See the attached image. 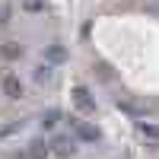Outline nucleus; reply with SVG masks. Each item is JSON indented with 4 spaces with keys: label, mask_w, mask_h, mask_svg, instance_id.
I'll return each instance as SVG.
<instances>
[{
    "label": "nucleus",
    "mask_w": 159,
    "mask_h": 159,
    "mask_svg": "<svg viewBox=\"0 0 159 159\" xmlns=\"http://www.w3.org/2000/svg\"><path fill=\"white\" fill-rule=\"evenodd\" d=\"M10 22V7H0V25Z\"/></svg>",
    "instance_id": "12"
},
{
    "label": "nucleus",
    "mask_w": 159,
    "mask_h": 159,
    "mask_svg": "<svg viewBox=\"0 0 159 159\" xmlns=\"http://www.w3.org/2000/svg\"><path fill=\"white\" fill-rule=\"evenodd\" d=\"M48 57H51V61H64V57H67V51H64L61 45H51V48H48Z\"/></svg>",
    "instance_id": "10"
},
{
    "label": "nucleus",
    "mask_w": 159,
    "mask_h": 159,
    "mask_svg": "<svg viewBox=\"0 0 159 159\" xmlns=\"http://www.w3.org/2000/svg\"><path fill=\"white\" fill-rule=\"evenodd\" d=\"M3 92H7L10 99H19V96H22V83H19V76H13V73L3 76Z\"/></svg>",
    "instance_id": "3"
},
{
    "label": "nucleus",
    "mask_w": 159,
    "mask_h": 159,
    "mask_svg": "<svg viewBox=\"0 0 159 159\" xmlns=\"http://www.w3.org/2000/svg\"><path fill=\"white\" fill-rule=\"evenodd\" d=\"M29 153H32V159H45V156H48V147H45V143H42V140H35Z\"/></svg>",
    "instance_id": "7"
},
{
    "label": "nucleus",
    "mask_w": 159,
    "mask_h": 159,
    "mask_svg": "<svg viewBox=\"0 0 159 159\" xmlns=\"http://www.w3.org/2000/svg\"><path fill=\"white\" fill-rule=\"evenodd\" d=\"M73 102H76L83 111H96V102H92V96H89L86 86H73Z\"/></svg>",
    "instance_id": "1"
},
{
    "label": "nucleus",
    "mask_w": 159,
    "mask_h": 159,
    "mask_svg": "<svg viewBox=\"0 0 159 159\" xmlns=\"http://www.w3.org/2000/svg\"><path fill=\"white\" fill-rule=\"evenodd\" d=\"M57 118H61V111H57V108H48V111L42 115V127H45V130H51V127L57 124Z\"/></svg>",
    "instance_id": "5"
},
{
    "label": "nucleus",
    "mask_w": 159,
    "mask_h": 159,
    "mask_svg": "<svg viewBox=\"0 0 159 159\" xmlns=\"http://www.w3.org/2000/svg\"><path fill=\"white\" fill-rule=\"evenodd\" d=\"M140 134L150 140H159V124H140Z\"/></svg>",
    "instance_id": "8"
},
{
    "label": "nucleus",
    "mask_w": 159,
    "mask_h": 159,
    "mask_svg": "<svg viewBox=\"0 0 159 159\" xmlns=\"http://www.w3.org/2000/svg\"><path fill=\"white\" fill-rule=\"evenodd\" d=\"M35 80L38 83H51V80H54V70H51L48 64H42V67H35Z\"/></svg>",
    "instance_id": "6"
},
{
    "label": "nucleus",
    "mask_w": 159,
    "mask_h": 159,
    "mask_svg": "<svg viewBox=\"0 0 159 159\" xmlns=\"http://www.w3.org/2000/svg\"><path fill=\"white\" fill-rule=\"evenodd\" d=\"M22 10H29V13H42V10H45V0H22Z\"/></svg>",
    "instance_id": "9"
},
{
    "label": "nucleus",
    "mask_w": 159,
    "mask_h": 159,
    "mask_svg": "<svg viewBox=\"0 0 159 159\" xmlns=\"http://www.w3.org/2000/svg\"><path fill=\"white\" fill-rule=\"evenodd\" d=\"M0 54H3L7 61H16V57H22V48H19V45H13V42H7L3 48H0Z\"/></svg>",
    "instance_id": "4"
},
{
    "label": "nucleus",
    "mask_w": 159,
    "mask_h": 159,
    "mask_svg": "<svg viewBox=\"0 0 159 159\" xmlns=\"http://www.w3.org/2000/svg\"><path fill=\"white\" fill-rule=\"evenodd\" d=\"M54 147H57L61 153H73V150H76V147H73V140H64V137H61V140H54Z\"/></svg>",
    "instance_id": "11"
},
{
    "label": "nucleus",
    "mask_w": 159,
    "mask_h": 159,
    "mask_svg": "<svg viewBox=\"0 0 159 159\" xmlns=\"http://www.w3.org/2000/svg\"><path fill=\"white\" fill-rule=\"evenodd\" d=\"M73 130H76V137L86 140V143H96V140H99V130L89 127V124H83V121H73Z\"/></svg>",
    "instance_id": "2"
}]
</instances>
